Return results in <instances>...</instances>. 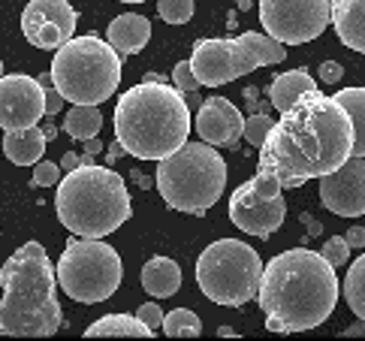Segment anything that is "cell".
<instances>
[{
  "label": "cell",
  "mask_w": 365,
  "mask_h": 341,
  "mask_svg": "<svg viewBox=\"0 0 365 341\" xmlns=\"http://www.w3.org/2000/svg\"><path fill=\"white\" fill-rule=\"evenodd\" d=\"M103 335H121V338H151L154 332L133 314H109V317L94 320L85 330V338H103Z\"/></svg>",
  "instance_id": "cell-21"
},
{
  "label": "cell",
  "mask_w": 365,
  "mask_h": 341,
  "mask_svg": "<svg viewBox=\"0 0 365 341\" xmlns=\"http://www.w3.org/2000/svg\"><path fill=\"white\" fill-rule=\"evenodd\" d=\"M43 94H46V115L51 118V115H58L61 112V103H63V97H61V91L55 88V85H43Z\"/></svg>",
  "instance_id": "cell-35"
},
{
  "label": "cell",
  "mask_w": 365,
  "mask_h": 341,
  "mask_svg": "<svg viewBox=\"0 0 365 341\" xmlns=\"http://www.w3.org/2000/svg\"><path fill=\"white\" fill-rule=\"evenodd\" d=\"M287 215L284 196H259L254 190V181H245L232 190L230 196V220L242 233L257 235V239H269L272 233H278Z\"/></svg>",
  "instance_id": "cell-13"
},
{
  "label": "cell",
  "mask_w": 365,
  "mask_h": 341,
  "mask_svg": "<svg viewBox=\"0 0 365 341\" xmlns=\"http://www.w3.org/2000/svg\"><path fill=\"white\" fill-rule=\"evenodd\" d=\"M48 76L73 106H97L121 85V55L97 34L70 36L55 49Z\"/></svg>",
  "instance_id": "cell-6"
},
{
  "label": "cell",
  "mask_w": 365,
  "mask_h": 341,
  "mask_svg": "<svg viewBox=\"0 0 365 341\" xmlns=\"http://www.w3.org/2000/svg\"><path fill=\"white\" fill-rule=\"evenodd\" d=\"M329 12L338 39L365 55V0H329Z\"/></svg>",
  "instance_id": "cell-17"
},
{
  "label": "cell",
  "mask_w": 365,
  "mask_h": 341,
  "mask_svg": "<svg viewBox=\"0 0 365 341\" xmlns=\"http://www.w3.org/2000/svg\"><path fill=\"white\" fill-rule=\"evenodd\" d=\"M0 335L46 338L63 323L58 275L40 242H28L0 266Z\"/></svg>",
  "instance_id": "cell-3"
},
{
  "label": "cell",
  "mask_w": 365,
  "mask_h": 341,
  "mask_svg": "<svg viewBox=\"0 0 365 341\" xmlns=\"http://www.w3.org/2000/svg\"><path fill=\"white\" fill-rule=\"evenodd\" d=\"M259 21L278 43L302 46L332 24V12L329 0H259Z\"/></svg>",
  "instance_id": "cell-11"
},
{
  "label": "cell",
  "mask_w": 365,
  "mask_h": 341,
  "mask_svg": "<svg viewBox=\"0 0 365 341\" xmlns=\"http://www.w3.org/2000/svg\"><path fill=\"white\" fill-rule=\"evenodd\" d=\"M354 154V121L332 94L311 88L272 124L259 146V169L281 188H299L311 178L335 173Z\"/></svg>",
  "instance_id": "cell-1"
},
{
  "label": "cell",
  "mask_w": 365,
  "mask_h": 341,
  "mask_svg": "<svg viewBox=\"0 0 365 341\" xmlns=\"http://www.w3.org/2000/svg\"><path fill=\"white\" fill-rule=\"evenodd\" d=\"M263 260L247 242L217 239L197 260V284L215 305L239 308L251 302L259 290Z\"/></svg>",
  "instance_id": "cell-8"
},
{
  "label": "cell",
  "mask_w": 365,
  "mask_h": 341,
  "mask_svg": "<svg viewBox=\"0 0 365 341\" xmlns=\"http://www.w3.org/2000/svg\"><path fill=\"white\" fill-rule=\"evenodd\" d=\"M142 287L154 296V299H169L178 293L181 287V269L173 257H151L142 266Z\"/></svg>",
  "instance_id": "cell-20"
},
{
  "label": "cell",
  "mask_w": 365,
  "mask_h": 341,
  "mask_svg": "<svg viewBox=\"0 0 365 341\" xmlns=\"http://www.w3.org/2000/svg\"><path fill=\"white\" fill-rule=\"evenodd\" d=\"M4 154L16 166H34L46 154V130L24 127V130H6L4 136Z\"/></svg>",
  "instance_id": "cell-19"
},
{
  "label": "cell",
  "mask_w": 365,
  "mask_h": 341,
  "mask_svg": "<svg viewBox=\"0 0 365 341\" xmlns=\"http://www.w3.org/2000/svg\"><path fill=\"white\" fill-rule=\"evenodd\" d=\"M0 76H4V61H0Z\"/></svg>",
  "instance_id": "cell-42"
},
{
  "label": "cell",
  "mask_w": 365,
  "mask_h": 341,
  "mask_svg": "<svg viewBox=\"0 0 365 341\" xmlns=\"http://www.w3.org/2000/svg\"><path fill=\"white\" fill-rule=\"evenodd\" d=\"M85 142H88V146H85V148H88V154H97V151L103 148L100 142H97V136H91V139H85Z\"/></svg>",
  "instance_id": "cell-39"
},
{
  "label": "cell",
  "mask_w": 365,
  "mask_h": 341,
  "mask_svg": "<svg viewBox=\"0 0 365 341\" xmlns=\"http://www.w3.org/2000/svg\"><path fill=\"white\" fill-rule=\"evenodd\" d=\"M350 248H365V227H350V233L344 235Z\"/></svg>",
  "instance_id": "cell-36"
},
{
  "label": "cell",
  "mask_w": 365,
  "mask_h": 341,
  "mask_svg": "<svg viewBox=\"0 0 365 341\" xmlns=\"http://www.w3.org/2000/svg\"><path fill=\"white\" fill-rule=\"evenodd\" d=\"M217 335H224V338H236V332H232L230 326H220V330H217Z\"/></svg>",
  "instance_id": "cell-40"
},
{
  "label": "cell",
  "mask_w": 365,
  "mask_h": 341,
  "mask_svg": "<svg viewBox=\"0 0 365 341\" xmlns=\"http://www.w3.org/2000/svg\"><path fill=\"white\" fill-rule=\"evenodd\" d=\"M284 58H287V49L275 36L247 31L232 39L230 36L227 39H200V43L193 46V55L187 63L200 85L220 88L257 67L281 63Z\"/></svg>",
  "instance_id": "cell-9"
},
{
  "label": "cell",
  "mask_w": 365,
  "mask_h": 341,
  "mask_svg": "<svg viewBox=\"0 0 365 341\" xmlns=\"http://www.w3.org/2000/svg\"><path fill=\"white\" fill-rule=\"evenodd\" d=\"M317 88V82L311 78L305 70H290V73H281L275 82H272V106L278 112H287L293 103L305 94V91Z\"/></svg>",
  "instance_id": "cell-22"
},
{
  "label": "cell",
  "mask_w": 365,
  "mask_h": 341,
  "mask_svg": "<svg viewBox=\"0 0 365 341\" xmlns=\"http://www.w3.org/2000/svg\"><path fill=\"white\" fill-rule=\"evenodd\" d=\"M344 335H365V320H359V323H354V326H347Z\"/></svg>",
  "instance_id": "cell-38"
},
{
  "label": "cell",
  "mask_w": 365,
  "mask_h": 341,
  "mask_svg": "<svg viewBox=\"0 0 365 341\" xmlns=\"http://www.w3.org/2000/svg\"><path fill=\"white\" fill-rule=\"evenodd\" d=\"M151 39V21L139 12H124V16L109 21V46L118 51V55H136L148 46Z\"/></svg>",
  "instance_id": "cell-18"
},
{
  "label": "cell",
  "mask_w": 365,
  "mask_h": 341,
  "mask_svg": "<svg viewBox=\"0 0 365 341\" xmlns=\"http://www.w3.org/2000/svg\"><path fill=\"white\" fill-rule=\"evenodd\" d=\"M242 130H245V118L227 97H208L197 112V133L208 146H224V148L239 146Z\"/></svg>",
  "instance_id": "cell-16"
},
{
  "label": "cell",
  "mask_w": 365,
  "mask_h": 341,
  "mask_svg": "<svg viewBox=\"0 0 365 341\" xmlns=\"http://www.w3.org/2000/svg\"><path fill=\"white\" fill-rule=\"evenodd\" d=\"M190 133V109L166 82H142L115 106V142L136 161H163Z\"/></svg>",
  "instance_id": "cell-4"
},
{
  "label": "cell",
  "mask_w": 365,
  "mask_h": 341,
  "mask_svg": "<svg viewBox=\"0 0 365 341\" xmlns=\"http://www.w3.org/2000/svg\"><path fill=\"white\" fill-rule=\"evenodd\" d=\"M354 121V157H365V88H341L332 94Z\"/></svg>",
  "instance_id": "cell-23"
},
{
  "label": "cell",
  "mask_w": 365,
  "mask_h": 341,
  "mask_svg": "<svg viewBox=\"0 0 365 341\" xmlns=\"http://www.w3.org/2000/svg\"><path fill=\"white\" fill-rule=\"evenodd\" d=\"M121 4H145V0H121Z\"/></svg>",
  "instance_id": "cell-41"
},
{
  "label": "cell",
  "mask_w": 365,
  "mask_h": 341,
  "mask_svg": "<svg viewBox=\"0 0 365 341\" xmlns=\"http://www.w3.org/2000/svg\"><path fill=\"white\" fill-rule=\"evenodd\" d=\"M61 290L76 302L97 305L121 287L124 266L112 245L103 239H70L55 266Z\"/></svg>",
  "instance_id": "cell-10"
},
{
  "label": "cell",
  "mask_w": 365,
  "mask_h": 341,
  "mask_svg": "<svg viewBox=\"0 0 365 341\" xmlns=\"http://www.w3.org/2000/svg\"><path fill=\"white\" fill-rule=\"evenodd\" d=\"M251 181H254V190H257L259 196H278V193L284 190V188H281V181L272 175V173H257Z\"/></svg>",
  "instance_id": "cell-33"
},
{
  "label": "cell",
  "mask_w": 365,
  "mask_h": 341,
  "mask_svg": "<svg viewBox=\"0 0 365 341\" xmlns=\"http://www.w3.org/2000/svg\"><path fill=\"white\" fill-rule=\"evenodd\" d=\"M76 12L67 0H31L21 12V34L36 49H58L76 34Z\"/></svg>",
  "instance_id": "cell-12"
},
{
  "label": "cell",
  "mask_w": 365,
  "mask_h": 341,
  "mask_svg": "<svg viewBox=\"0 0 365 341\" xmlns=\"http://www.w3.org/2000/svg\"><path fill=\"white\" fill-rule=\"evenodd\" d=\"M158 12L166 24H187L193 19V0H158Z\"/></svg>",
  "instance_id": "cell-27"
},
{
  "label": "cell",
  "mask_w": 365,
  "mask_h": 341,
  "mask_svg": "<svg viewBox=\"0 0 365 341\" xmlns=\"http://www.w3.org/2000/svg\"><path fill=\"white\" fill-rule=\"evenodd\" d=\"M100 127H103V115H100L97 106H73L67 112V118H63V130H67V136L79 139V142L97 136Z\"/></svg>",
  "instance_id": "cell-24"
},
{
  "label": "cell",
  "mask_w": 365,
  "mask_h": 341,
  "mask_svg": "<svg viewBox=\"0 0 365 341\" xmlns=\"http://www.w3.org/2000/svg\"><path fill=\"white\" fill-rule=\"evenodd\" d=\"M43 115H46V94L40 78L24 73L0 76V127L4 130L36 127Z\"/></svg>",
  "instance_id": "cell-14"
},
{
  "label": "cell",
  "mask_w": 365,
  "mask_h": 341,
  "mask_svg": "<svg viewBox=\"0 0 365 341\" xmlns=\"http://www.w3.org/2000/svg\"><path fill=\"white\" fill-rule=\"evenodd\" d=\"M272 118L269 115H263V112H257V115H251V118H245V130H242V136L251 142V146H263V139L269 136V130H272Z\"/></svg>",
  "instance_id": "cell-28"
},
{
  "label": "cell",
  "mask_w": 365,
  "mask_h": 341,
  "mask_svg": "<svg viewBox=\"0 0 365 341\" xmlns=\"http://www.w3.org/2000/svg\"><path fill=\"white\" fill-rule=\"evenodd\" d=\"M320 254L338 269V266H344L347 260H350V245H347L344 235H335V239H326V245H323Z\"/></svg>",
  "instance_id": "cell-30"
},
{
  "label": "cell",
  "mask_w": 365,
  "mask_h": 341,
  "mask_svg": "<svg viewBox=\"0 0 365 341\" xmlns=\"http://www.w3.org/2000/svg\"><path fill=\"white\" fill-rule=\"evenodd\" d=\"M320 203L338 218L365 215V157H354L335 169L320 175Z\"/></svg>",
  "instance_id": "cell-15"
},
{
  "label": "cell",
  "mask_w": 365,
  "mask_h": 341,
  "mask_svg": "<svg viewBox=\"0 0 365 341\" xmlns=\"http://www.w3.org/2000/svg\"><path fill=\"white\" fill-rule=\"evenodd\" d=\"M227 188V163L208 142H181L158 161V190L169 208L205 215Z\"/></svg>",
  "instance_id": "cell-7"
},
{
  "label": "cell",
  "mask_w": 365,
  "mask_h": 341,
  "mask_svg": "<svg viewBox=\"0 0 365 341\" xmlns=\"http://www.w3.org/2000/svg\"><path fill=\"white\" fill-rule=\"evenodd\" d=\"M136 317H139L142 323H145L151 332H158L160 326H163V308H160L158 302H145V305H139Z\"/></svg>",
  "instance_id": "cell-32"
},
{
  "label": "cell",
  "mask_w": 365,
  "mask_h": 341,
  "mask_svg": "<svg viewBox=\"0 0 365 341\" xmlns=\"http://www.w3.org/2000/svg\"><path fill=\"white\" fill-rule=\"evenodd\" d=\"M335 266L317 251L290 248L263 263L259 275V308L266 311V330L278 335L308 332L332 317L338 305Z\"/></svg>",
  "instance_id": "cell-2"
},
{
  "label": "cell",
  "mask_w": 365,
  "mask_h": 341,
  "mask_svg": "<svg viewBox=\"0 0 365 341\" xmlns=\"http://www.w3.org/2000/svg\"><path fill=\"white\" fill-rule=\"evenodd\" d=\"M341 76H344V67L338 61H323L320 63V78H323L326 85H335Z\"/></svg>",
  "instance_id": "cell-34"
},
{
  "label": "cell",
  "mask_w": 365,
  "mask_h": 341,
  "mask_svg": "<svg viewBox=\"0 0 365 341\" xmlns=\"http://www.w3.org/2000/svg\"><path fill=\"white\" fill-rule=\"evenodd\" d=\"M173 82H175V88L181 91V94H193V91L200 88L197 76H193V70H190V63H187V61L175 63V70H173Z\"/></svg>",
  "instance_id": "cell-31"
},
{
  "label": "cell",
  "mask_w": 365,
  "mask_h": 341,
  "mask_svg": "<svg viewBox=\"0 0 365 341\" xmlns=\"http://www.w3.org/2000/svg\"><path fill=\"white\" fill-rule=\"evenodd\" d=\"M341 290H344L350 311H354L359 320H365V254L350 263V272H347Z\"/></svg>",
  "instance_id": "cell-25"
},
{
  "label": "cell",
  "mask_w": 365,
  "mask_h": 341,
  "mask_svg": "<svg viewBox=\"0 0 365 341\" xmlns=\"http://www.w3.org/2000/svg\"><path fill=\"white\" fill-rule=\"evenodd\" d=\"M55 212L73 235L106 239L109 233L127 224L133 205H130V190L124 178L115 169L79 163L76 169H70L67 178L58 181Z\"/></svg>",
  "instance_id": "cell-5"
},
{
  "label": "cell",
  "mask_w": 365,
  "mask_h": 341,
  "mask_svg": "<svg viewBox=\"0 0 365 341\" xmlns=\"http://www.w3.org/2000/svg\"><path fill=\"white\" fill-rule=\"evenodd\" d=\"M61 181V163H51V161H36L34 163V178L31 185L34 188H51Z\"/></svg>",
  "instance_id": "cell-29"
},
{
  "label": "cell",
  "mask_w": 365,
  "mask_h": 341,
  "mask_svg": "<svg viewBox=\"0 0 365 341\" xmlns=\"http://www.w3.org/2000/svg\"><path fill=\"white\" fill-rule=\"evenodd\" d=\"M160 330L166 335H173V338H181V335L193 338V335L202 332V323H200V317L190 308H175V311L163 314V326H160Z\"/></svg>",
  "instance_id": "cell-26"
},
{
  "label": "cell",
  "mask_w": 365,
  "mask_h": 341,
  "mask_svg": "<svg viewBox=\"0 0 365 341\" xmlns=\"http://www.w3.org/2000/svg\"><path fill=\"white\" fill-rule=\"evenodd\" d=\"M79 163H82V157L76 154V151H70V154H63V157H61V169H76Z\"/></svg>",
  "instance_id": "cell-37"
}]
</instances>
